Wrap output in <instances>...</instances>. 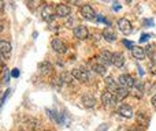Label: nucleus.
<instances>
[{
  "instance_id": "26",
  "label": "nucleus",
  "mask_w": 156,
  "mask_h": 131,
  "mask_svg": "<svg viewBox=\"0 0 156 131\" xmlns=\"http://www.w3.org/2000/svg\"><path fill=\"white\" fill-rule=\"evenodd\" d=\"M151 37H152L151 34H143V36H141V38H140V43H144V41H148Z\"/></svg>"
},
{
  "instance_id": "39",
  "label": "nucleus",
  "mask_w": 156,
  "mask_h": 131,
  "mask_svg": "<svg viewBox=\"0 0 156 131\" xmlns=\"http://www.w3.org/2000/svg\"><path fill=\"white\" fill-rule=\"evenodd\" d=\"M104 2H111V0H104Z\"/></svg>"
},
{
  "instance_id": "22",
  "label": "nucleus",
  "mask_w": 156,
  "mask_h": 131,
  "mask_svg": "<svg viewBox=\"0 0 156 131\" xmlns=\"http://www.w3.org/2000/svg\"><path fill=\"white\" fill-rule=\"evenodd\" d=\"M96 19H97V22H100V23H105V25H111L110 22L107 21V19L104 18V16H101V15H96Z\"/></svg>"
},
{
  "instance_id": "27",
  "label": "nucleus",
  "mask_w": 156,
  "mask_h": 131,
  "mask_svg": "<svg viewBox=\"0 0 156 131\" xmlns=\"http://www.w3.org/2000/svg\"><path fill=\"white\" fill-rule=\"evenodd\" d=\"M11 77H14V78H18L19 77V70H12V71H11Z\"/></svg>"
},
{
  "instance_id": "4",
  "label": "nucleus",
  "mask_w": 156,
  "mask_h": 131,
  "mask_svg": "<svg viewBox=\"0 0 156 131\" xmlns=\"http://www.w3.org/2000/svg\"><path fill=\"white\" fill-rule=\"evenodd\" d=\"M119 83H121L123 88H133L134 86V78L132 77V75H129V74H122L121 77H119Z\"/></svg>"
},
{
  "instance_id": "29",
  "label": "nucleus",
  "mask_w": 156,
  "mask_h": 131,
  "mask_svg": "<svg viewBox=\"0 0 156 131\" xmlns=\"http://www.w3.org/2000/svg\"><path fill=\"white\" fill-rule=\"evenodd\" d=\"M107 129H108V124H103V126H100V127H99V129H97L96 131H105Z\"/></svg>"
},
{
  "instance_id": "28",
  "label": "nucleus",
  "mask_w": 156,
  "mask_h": 131,
  "mask_svg": "<svg viewBox=\"0 0 156 131\" xmlns=\"http://www.w3.org/2000/svg\"><path fill=\"white\" fill-rule=\"evenodd\" d=\"M114 10H115V11H119V10H121V4H119V3L118 2H114Z\"/></svg>"
},
{
  "instance_id": "40",
  "label": "nucleus",
  "mask_w": 156,
  "mask_h": 131,
  "mask_svg": "<svg viewBox=\"0 0 156 131\" xmlns=\"http://www.w3.org/2000/svg\"><path fill=\"white\" fill-rule=\"evenodd\" d=\"M21 131H23V130H21Z\"/></svg>"
},
{
  "instance_id": "21",
  "label": "nucleus",
  "mask_w": 156,
  "mask_h": 131,
  "mask_svg": "<svg viewBox=\"0 0 156 131\" xmlns=\"http://www.w3.org/2000/svg\"><path fill=\"white\" fill-rule=\"evenodd\" d=\"M40 4H41V0H27V5H29L32 10L37 8Z\"/></svg>"
},
{
  "instance_id": "10",
  "label": "nucleus",
  "mask_w": 156,
  "mask_h": 131,
  "mask_svg": "<svg viewBox=\"0 0 156 131\" xmlns=\"http://www.w3.org/2000/svg\"><path fill=\"white\" fill-rule=\"evenodd\" d=\"M56 15L59 16V18H63V16H67V15H70V7L69 5H66V4H58L56 7Z\"/></svg>"
},
{
  "instance_id": "38",
  "label": "nucleus",
  "mask_w": 156,
  "mask_h": 131,
  "mask_svg": "<svg viewBox=\"0 0 156 131\" xmlns=\"http://www.w3.org/2000/svg\"><path fill=\"white\" fill-rule=\"evenodd\" d=\"M2 29H3V26H2V23H0V32H2Z\"/></svg>"
},
{
  "instance_id": "23",
  "label": "nucleus",
  "mask_w": 156,
  "mask_h": 131,
  "mask_svg": "<svg viewBox=\"0 0 156 131\" xmlns=\"http://www.w3.org/2000/svg\"><path fill=\"white\" fill-rule=\"evenodd\" d=\"M122 44H123L126 48H129V49H133V48H134L133 43H132V41H129V40H123V41H122Z\"/></svg>"
},
{
  "instance_id": "17",
  "label": "nucleus",
  "mask_w": 156,
  "mask_h": 131,
  "mask_svg": "<svg viewBox=\"0 0 156 131\" xmlns=\"http://www.w3.org/2000/svg\"><path fill=\"white\" fill-rule=\"evenodd\" d=\"M103 37H104L105 40L108 41V43H112V41H115V40H116L115 33H114L112 30H110V29L103 30Z\"/></svg>"
},
{
  "instance_id": "34",
  "label": "nucleus",
  "mask_w": 156,
  "mask_h": 131,
  "mask_svg": "<svg viewBox=\"0 0 156 131\" xmlns=\"http://www.w3.org/2000/svg\"><path fill=\"white\" fill-rule=\"evenodd\" d=\"M138 72H140V75H144V70L141 68L140 66H138Z\"/></svg>"
},
{
  "instance_id": "13",
  "label": "nucleus",
  "mask_w": 156,
  "mask_h": 131,
  "mask_svg": "<svg viewBox=\"0 0 156 131\" xmlns=\"http://www.w3.org/2000/svg\"><path fill=\"white\" fill-rule=\"evenodd\" d=\"M99 57L104 64H111V63H112V53H111L110 51H107V49H104V51L100 52Z\"/></svg>"
},
{
  "instance_id": "11",
  "label": "nucleus",
  "mask_w": 156,
  "mask_h": 131,
  "mask_svg": "<svg viewBox=\"0 0 156 131\" xmlns=\"http://www.w3.org/2000/svg\"><path fill=\"white\" fill-rule=\"evenodd\" d=\"M81 101H82V105L85 108H92L94 107V97L92 96V94H83L82 98H81Z\"/></svg>"
},
{
  "instance_id": "18",
  "label": "nucleus",
  "mask_w": 156,
  "mask_h": 131,
  "mask_svg": "<svg viewBox=\"0 0 156 131\" xmlns=\"http://www.w3.org/2000/svg\"><path fill=\"white\" fill-rule=\"evenodd\" d=\"M105 86L108 88V91H115L116 89H118V86H116V82L114 81L112 77H107L105 78Z\"/></svg>"
},
{
  "instance_id": "7",
  "label": "nucleus",
  "mask_w": 156,
  "mask_h": 131,
  "mask_svg": "<svg viewBox=\"0 0 156 131\" xmlns=\"http://www.w3.org/2000/svg\"><path fill=\"white\" fill-rule=\"evenodd\" d=\"M118 113L121 116H123V118H126V119L133 118V109H132V107H130V105H127V104L121 105V107L118 108Z\"/></svg>"
},
{
  "instance_id": "3",
  "label": "nucleus",
  "mask_w": 156,
  "mask_h": 131,
  "mask_svg": "<svg viewBox=\"0 0 156 131\" xmlns=\"http://www.w3.org/2000/svg\"><path fill=\"white\" fill-rule=\"evenodd\" d=\"M74 33V37L78 38V40H85V38H88L89 36V30L86 26H83V25H80V26H77L76 29L73 30Z\"/></svg>"
},
{
  "instance_id": "5",
  "label": "nucleus",
  "mask_w": 156,
  "mask_h": 131,
  "mask_svg": "<svg viewBox=\"0 0 156 131\" xmlns=\"http://www.w3.org/2000/svg\"><path fill=\"white\" fill-rule=\"evenodd\" d=\"M81 15H82L85 19H94L96 18V12H94V10L88 4H85V5L81 7Z\"/></svg>"
},
{
  "instance_id": "24",
  "label": "nucleus",
  "mask_w": 156,
  "mask_h": 131,
  "mask_svg": "<svg viewBox=\"0 0 156 131\" xmlns=\"http://www.w3.org/2000/svg\"><path fill=\"white\" fill-rule=\"evenodd\" d=\"M71 78H73V75H70V74H67V72H66V74H63L62 77H60V79H62V81H66V82H70Z\"/></svg>"
},
{
  "instance_id": "6",
  "label": "nucleus",
  "mask_w": 156,
  "mask_h": 131,
  "mask_svg": "<svg viewBox=\"0 0 156 131\" xmlns=\"http://www.w3.org/2000/svg\"><path fill=\"white\" fill-rule=\"evenodd\" d=\"M118 27H119V30H121L122 33H125V34H129V33L132 32V23H130L126 18L119 19L118 21Z\"/></svg>"
},
{
  "instance_id": "14",
  "label": "nucleus",
  "mask_w": 156,
  "mask_h": 131,
  "mask_svg": "<svg viewBox=\"0 0 156 131\" xmlns=\"http://www.w3.org/2000/svg\"><path fill=\"white\" fill-rule=\"evenodd\" d=\"M112 64L115 66V67H118V68H121L122 66L125 64V57H123V55H121V53H112Z\"/></svg>"
},
{
  "instance_id": "8",
  "label": "nucleus",
  "mask_w": 156,
  "mask_h": 131,
  "mask_svg": "<svg viewBox=\"0 0 156 131\" xmlns=\"http://www.w3.org/2000/svg\"><path fill=\"white\" fill-rule=\"evenodd\" d=\"M51 45H52V49H54L55 52H58V53H65L66 52V45L63 44L62 40H59V38H54Z\"/></svg>"
},
{
  "instance_id": "31",
  "label": "nucleus",
  "mask_w": 156,
  "mask_h": 131,
  "mask_svg": "<svg viewBox=\"0 0 156 131\" xmlns=\"http://www.w3.org/2000/svg\"><path fill=\"white\" fill-rule=\"evenodd\" d=\"M118 131H129V127H126V126H121L118 129Z\"/></svg>"
},
{
  "instance_id": "33",
  "label": "nucleus",
  "mask_w": 156,
  "mask_h": 131,
  "mask_svg": "<svg viewBox=\"0 0 156 131\" xmlns=\"http://www.w3.org/2000/svg\"><path fill=\"white\" fill-rule=\"evenodd\" d=\"M3 8H4V2H3V0H0V11H2Z\"/></svg>"
},
{
  "instance_id": "37",
  "label": "nucleus",
  "mask_w": 156,
  "mask_h": 131,
  "mask_svg": "<svg viewBox=\"0 0 156 131\" xmlns=\"http://www.w3.org/2000/svg\"><path fill=\"white\" fill-rule=\"evenodd\" d=\"M2 62H3V60H2V55H0V64H2Z\"/></svg>"
},
{
  "instance_id": "15",
  "label": "nucleus",
  "mask_w": 156,
  "mask_h": 131,
  "mask_svg": "<svg viewBox=\"0 0 156 131\" xmlns=\"http://www.w3.org/2000/svg\"><path fill=\"white\" fill-rule=\"evenodd\" d=\"M127 96H129V89H127V88H123V86H121V88H118L115 90L116 100H123V98H126Z\"/></svg>"
},
{
  "instance_id": "20",
  "label": "nucleus",
  "mask_w": 156,
  "mask_h": 131,
  "mask_svg": "<svg viewBox=\"0 0 156 131\" xmlns=\"http://www.w3.org/2000/svg\"><path fill=\"white\" fill-rule=\"evenodd\" d=\"M92 68H93V71L97 72L99 75H104L105 71H107V70H105V67L103 64H93V66H92Z\"/></svg>"
},
{
  "instance_id": "25",
  "label": "nucleus",
  "mask_w": 156,
  "mask_h": 131,
  "mask_svg": "<svg viewBox=\"0 0 156 131\" xmlns=\"http://www.w3.org/2000/svg\"><path fill=\"white\" fill-rule=\"evenodd\" d=\"M144 26H155L154 21H152L151 18L149 19H144Z\"/></svg>"
},
{
  "instance_id": "2",
  "label": "nucleus",
  "mask_w": 156,
  "mask_h": 131,
  "mask_svg": "<svg viewBox=\"0 0 156 131\" xmlns=\"http://www.w3.org/2000/svg\"><path fill=\"white\" fill-rule=\"evenodd\" d=\"M101 102L105 105V107H114L116 104V97L114 96L111 91H104L101 94Z\"/></svg>"
},
{
  "instance_id": "9",
  "label": "nucleus",
  "mask_w": 156,
  "mask_h": 131,
  "mask_svg": "<svg viewBox=\"0 0 156 131\" xmlns=\"http://www.w3.org/2000/svg\"><path fill=\"white\" fill-rule=\"evenodd\" d=\"M71 75H73V78L81 81V82H86V81H88V78H89V75L86 74L83 70H80V68H74L73 71H71Z\"/></svg>"
},
{
  "instance_id": "12",
  "label": "nucleus",
  "mask_w": 156,
  "mask_h": 131,
  "mask_svg": "<svg viewBox=\"0 0 156 131\" xmlns=\"http://www.w3.org/2000/svg\"><path fill=\"white\" fill-rule=\"evenodd\" d=\"M132 53H133V57L137 60H143L145 59V49L141 48V47H134V48L132 49Z\"/></svg>"
},
{
  "instance_id": "30",
  "label": "nucleus",
  "mask_w": 156,
  "mask_h": 131,
  "mask_svg": "<svg viewBox=\"0 0 156 131\" xmlns=\"http://www.w3.org/2000/svg\"><path fill=\"white\" fill-rule=\"evenodd\" d=\"M151 102H152V105H154V108L156 109V94L154 97H152V100H151Z\"/></svg>"
},
{
  "instance_id": "35",
  "label": "nucleus",
  "mask_w": 156,
  "mask_h": 131,
  "mask_svg": "<svg viewBox=\"0 0 156 131\" xmlns=\"http://www.w3.org/2000/svg\"><path fill=\"white\" fill-rule=\"evenodd\" d=\"M71 3H73V4H77V3H78V0H71Z\"/></svg>"
},
{
  "instance_id": "36",
  "label": "nucleus",
  "mask_w": 156,
  "mask_h": 131,
  "mask_svg": "<svg viewBox=\"0 0 156 131\" xmlns=\"http://www.w3.org/2000/svg\"><path fill=\"white\" fill-rule=\"evenodd\" d=\"M125 2H126L127 4H129V3H132V0H125Z\"/></svg>"
},
{
  "instance_id": "1",
  "label": "nucleus",
  "mask_w": 156,
  "mask_h": 131,
  "mask_svg": "<svg viewBox=\"0 0 156 131\" xmlns=\"http://www.w3.org/2000/svg\"><path fill=\"white\" fill-rule=\"evenodd\" d=\"M55 15H56V8H54L51 4L44 5L43 11H41V18L44 19L45 22H51L54 21Z\"/></svg>"
},
{
  "instance_id": "16",
  "label": "nucleus",
  "mask_w": 156,
  "mask_h": 131,
  "mask_svg": "<svg viewBox=\"0 0 156 131\" xmlns=\"http://www.w3.org/2000/svg\"><path fill=\"white\" fill-rule=\"evenodd\" d=\"M10 52H11V44L8 41L0 40V53L5 55V53H10Z\"/></svg>"
},
{
  "instance_id": "32",
  "label": "nucleus",
  "mask_w": 156,
  "mask_h": 131,
  "mask_svg": "<svg viewBox=\"0 0 156 131\" xmlns=\"http://www.w3.org/2000/svg\"><path fill=\"white\" fill-rule=\"evenodd\" d=\"M73 25V19H69L67 22H66V26H71Z\"/></svg>"
},
{
  "instance_id": "19",
  "label": "nucleus",
  "mask_w": 156,
  "mask_h": 131,
  "mask_svg": "<svg viewBox=\"0 0 156 131\" xmlns=\"http://www.w3.org/2000/svg\"><path fill=\"white\" fill-rule=\"evenodd\" d=\"M40 71H41V74H43V75L51 74V72H52V66H51V63H48V62L41 63V64H40Z\"/></svg>"
}]
</instances>
